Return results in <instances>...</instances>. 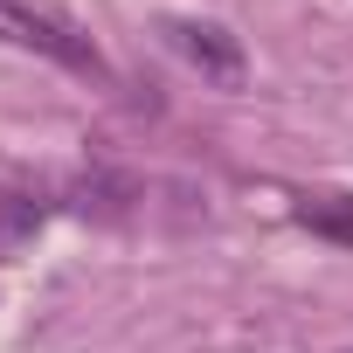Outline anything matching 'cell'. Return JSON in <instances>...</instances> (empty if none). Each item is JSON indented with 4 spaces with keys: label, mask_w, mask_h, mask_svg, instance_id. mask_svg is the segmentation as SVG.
Instances as JSON below:
<instances>
[{
    "label": "cell",
    "mask_w": 353,
    "mask_h": 353,
    "mask_svg": "<svg viewBox=\"0 0 353 353\" xmlns=\"http://www.w3.org/2000/svg\"><path fill=\"white\" fill-rule=\"evenodd\" d=\"M0 42L35 49V56H49V63L77 70V77H104V56H97V42H90V35H83L70 14L42 8V0H0Z\"/></svg>",
    "instance_id": "1"
},
{
    "label": "cell",
    "mask_w": 353,
    "mask_h": 353,
    "mask_svg": "<svg viewBox=\"0 0 353 353\" xmlns=\"http://www.w3.org/2000/svg\"><path fill=\"white\" fill-rule=\"evenodd\" d=\"M35 229H42V201H35V194H14V188H0V256L21 250Z\"/></svg>",
    "instance_id": "4"
},
{
    "label": "cell",
    "mask_w": 353,
    "mask_h": 353,
    "mask_svg": "<svg viewBox=\"0 0 353 353\" xmlns=\"http://www.w3.org/2000/svg\"><path fill=\"white\" fill-rule=\"evenodd\" d=\"M166 42L181 49L208 83H222V90L243 83V42H236L229 28H215V21H166Z\"/></svg>",
    "instance_id": "2"
},
{
    "label": "cell",
    "mask_w": 353,
    "mask_h": 353,
    "mask_svg": "<svg viewBox=\"0 0 353 353\" xmlns=\"http://www.w3.org/2000/svg\"><path fill=\"white\" fill-rule=\"evenodd\" d=\"M298 222H305L312 236H325V243L353 250V194H312V201L298 208Z\"/></svg>",
    "instance_id": "3"
},
{
    "label": "cell",
    "mask_w": 353,
    "mask_h": 353,
    "mask_svg": "<svg viewBox=\"0 0 353 353\" xmlns=\"http://www.w3.org/2000/svg\"><path fill=\"white\" fill-rule=\"evenodd\" d=\"M346 353H353V346H346Z\"/></svg>",
    "instance_id": "5"
}]
</instances>
